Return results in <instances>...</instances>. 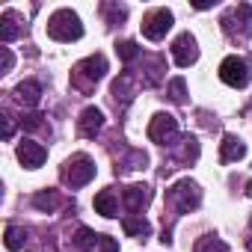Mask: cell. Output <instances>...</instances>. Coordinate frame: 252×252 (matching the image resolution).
<instances>
[{
	"label": "cell",
	"mask_w": 252,
	"mask_h": 252,
	"mask_svg": "<svg viewBox=\"0 0 252 252\" xmlns=\"http://www.w3.org/2000/svg\"><path fill=\"white\" fill-rule=\"evenodd\" d=\"M104 74H107V60H104L101 54H95V57H86L83 63L74 65V71H71V83H74L80 92H92L95 83H98Z\"/></svg>",
	"instance_id": "obj_2"
},
{
	"label": "cell",
	"mask_w": 252,
	"mask_h": 252,
	"mask_svg": "<svg viewBox=\"0 0 252 252\" xmlns=\"http://www.w3.org/2000/svg\"><path fill=\"white\" fill-rule=\"evenodd\" d=\"M45 158H48V152L39 143H33V140H21L18 143V160L24 163V169H39L45 163Z\"/></svg>",
	"instance_id": "obj_10"
},
{
	"label": "cell",
	"mask_w": 252,
	"mask_h": 252,
	"mask_svg": "<svg viewBox=\"0 0 252 252\" xmlns=\"http://www.w3.org/2000/svg\"><path fill=\"white\" fill-rule=\"evenodd\" d=\"M220 77H222V83H228L234 89H243L249 83V65L240 57H225L222 65H220Z\"/></svg>",
	"instance_id": "obj_8"
},
{
	"label": "cell",
	"mask_w": 252,
	"mask_h": 252,
	"mask_svg": "<svg viewBox=\"0 0 252 252\" xmlns=\"http://www.w3.org/2000/svg\"><path fill=\"white\" fill-rule=\"evenodd\" d=\"M33 205L39 208V211H57L60 208V193L57 190H39L36 196H33Z\"/></svg>",
	"instance_id": "obj_19"
},
{
	"label": "cell",
	"mask_w": 252,
	"mask_h": 252,
	"mask_svg": "<svg viewBox=\"0 0 252 252\" xmlns=\"http://www.w3.org/2000/svg\"><path fill=\"white\" fill-rule=\"evenodd\" d=\"M39 98H42V86H39L36 80H24V83L15 86V101H18V104H24V107H36Z\"/></svg>",
	"instance_id": "obj_15"
},
{
	"label": "cell",
	"mask_w": 252,
	"mask_h": 252,
	"mask_svg": "<svg viewBox=\"0 0 252 252\" xmlns=\"http://www.w3.org/2000/svg\"><path fill=\"white\" fill-rule=\"evenodd\" d=\"M95 178V160L89 155H74L68 163H65V181L71 187H83Z\"/></svg>",
	"instance_id": "obj_6"
},
{
	"label": "cell",
	"mask_w": 252,
	"mask_h": 252,
	"mask_svg": "<svg viewBox=\"0 0 252 252\" xmlns=\"http://www.w3.org/2000/svg\"><path fill=\"white\" fill-rule=\"evenodd\" d=\"M199 252H228L225 249V243L220 240V237H214V234H208L202 243H199Z\"/></svg>",
	"instance_id": "obj_26"
},
{
	"label": "cell",
	"mask_w": 252,
	"mask_h": 252,
	"mask_svg": "<svg viewBox=\"0 0 252 252\" xmlns=\"http://www.w3.org/2000/svg\"><path fill=\"white\" fill-rule=\"evenodd\" d=\"M220 158H222V163L243 160V158H246V146H243V140L234 137V134H225V137H222V146H220Z\"/></svg>",
	"instance_id": "obj_12"
},
{
	"label": "cell",
	"mask_w": 252,
	"mask_h": 252,
	"mask_svg": "<svg viewBox=\"0 0 252 252\" xmlns=\"http://www.w3.org/2000/svg\"><path fill=\"white\" fill-rule=\"evenodd\" d=\"M95 211L101 214V217H116L119 214V202H116V193L113 190H101L98 196H95Z\"/></svg>",
	"instance_id": "obj_16"
},
{
	"label": "cell",
	"mask_w": 252,
	"mask_h": 252,
	"mask_svg": "<svg viewBox=\"0 0 252 252\" xmlns=\"http://www.w3.org/2000/svg\"><path fill=\"white\" fill-rule=\"evenodd\" d=\"M0 51H3V65H0V71H12V63H15V57H12V51L9 48H0Z\"/></svg>",
	"instance_id": "obj_30"
},
{
	"label": "cell",
	"mask_w": 252,
	"mask_h": 252,
	"mask_svg": "<svg viewBox=\"0 0 252 252\" xmlns=\"http://www.w3.org/2000/svg\"><path fill=\"white\" fill-rule=\"evenodd\" d=\"M222 30L234 39H246L249 33H252V6L249 3H240V6H234L231 12H225L222 15Z\"/></svg>",
	"instance_id": "obj_4"
},
{
	"label": "cell",
	"mask_w": 252,
	"mask_h": 252,
	"mask_svg": "<svg viewBox=\"0 0 252 252\" xmlns=\"http://www.w3.org/2000/svg\"><path fill=\"white\" fill-rule=\"evenodd\" d=\"M184 95H187V83H184V77L169 80V98H172L175 104H181V101H184Z\"/></svg>",
	"instance_id": "obj_25"
},
{
	"label": "cell",
	"mask_w": 252,
	"mask_h": 252,
	"mask_svg": "<svg viewBox=\"0 0 252 252\" xmlns=\"http://www.w3.org/2000/svg\"><path fill=\"white\" fill-rule=\"evenodd\" d=\"M175 137H178V122H175V116L155 113L152 122H149V140L158 143V146H169Z\"/></svg>",
	"instance_id": "obj_5"
},
{
	"label": "cell",
	"mask_w": 252,
	"mask_h": 252,
	"mask_svg": "<svg viewBox=\"0 0 252 252\" xmlns=\"http://www.w3.org/2000/svg\"><path fill=\"white\" fill-rule=\"evenodd\" d=\"M98 249H101V252H119V243H116L113 237L101 234V240H98Z\"/></svg>",
	"instance_id": "obj_29"
},
{
	"label": "cell",
	"mask_w": 252,
	"mask_h": 252,
	"mask_svg": "<svg viewBox=\"0 0 252 252\" xmlns=\"http://www.w3.org/2000/svg\"><path fill=\"white\" fill-rule=\"evenodd\" d=\"M21 128H27V131H39V128H42V116H39V113H27V116H21Z\"/></svg>",
	"instance_id": "obj_28"
},
{
	"label": "cell",
	"mask_w": 252,
	"mask_h": 252,
	"mask_svg": "<svg viewBox=\"0 0 252 252\" xmlns=\"http://www.w3.org/2000/svg\"><path fill=\"white\" fill-rule=\"evenodd\" d=\"M169 202L175 205V211L178 214H190V211H196L199 208V202H202V190H199V184L196 181H190V178H181V181H175L172 187H169Z\"/></svg>",
	"instance_id": "obj_3"
},
{
	"label": "cell",
	"mask_w": 252,
	"mask_h": 252,
	"mask_svg": "<svg viewBox=\"0 0 252 252\" xmlns=\"http://www.w3.org/2000/svg\"><path fill=\"white\" fill-rule=\"evenodd\" d=\"M181 143H184V146H181L178 158H181L184 163H193V160H199V140H196V137H184Z\"/></svg>",
	"instance_id": "obj_22"
},
{
	"label": "cell",
	"mask_w": 252,
	"mask_h": 252,
	"mask_svg": "<svg viewBox=\"0 0 252 252\" xmlns=\"http://www.w3.org/2000/svg\"><path fill=\"white\" fill-rule=\"evenodd\" d=\"M122 199H125V208H128L131 214H140V211L149 205V199H152V190H149L146 184H131L128 190L122 193Z\"/></svg>",
	"instance_id": "obj_11"
},
{
	"label": "cell",
	"mask_w": 252,
	"mask_h": 252,
	"mask_svg": "<svg viewBox=\"0 0 252 252\" xmlns=\"http://www.w3.org/2000/svg\"><path fill=\"white\" fill-rule=\"evenodd\" d=\"M101 128H104V113L98 107H86L80 113V134L83 137H95Z\"/></svg>",
	"instance_id": "obj_13"
},
{
	"label": "cell",
	"mask_w": 252,
	"mask_h": 252,
	"mask_svg": "<svg viewBox=\"0 0 252 252\" xmlns=\"http://www.w3.org/2000/svg\"><path fill=\"white\" fill-rule=\"evenodd\" d=\"M172 57H175V63H178L181 68L193 65V63L199 60V45H196V39H193L190 33H181V36L172 42Z\"/></svg>",
	"instance_id": "obj_9"
},
{
	"label": "cell",
	"mask_w": 252,
	"mask_h": 252,
	"mask_svg": "<svg viewBox=\"0 0 252 252\" xmlns=\"http://www.w3.org/2000/svg\"><path fill=\"white\" fill-rule=\"evenodd\" d=\"M27 246V231L21 225H9L6 228V249L9 252H21Z\"/></svg>",
	"instance_id": "obj_21"
},
{
	"label": "cell",
	"mask_w": 252,
	"mask_h": 252,
	"mask_svg": "<svg viewBox=\"0 0 252 252\" xmlns=\"http://www.w3.org/2000/svg\"><path fill=\"white\" fill-rule=\"evenodd\" d=\"M125 231H128L131 237H146L149 231H152V225L146 222V217L143 214H131V217H125Z\"/></svg>",
	"instance_id": "obj_18"
},
{
	"label": "cell",
	"mask_w": 252,
	"mask_h": 252,
	"mask_svg": "<svg viewBox=\"0 0 252 252\" xmlns=\"http://www.w3.org/2000/svg\"><path fill=\"white\" fill-rule=\"evenodd\" d=\"M0 122H3V140H9L12 137V119L3 113V116H0Z\"/></svg>",
	"instance_id": "obj_31"
},
{
	"label": "cell",
	"mask_w": 252,
	"mask_h": 252,
	"mask_svg": "<svg viewBox=\"0 0 252 252\" xmlns=\"http://www.w3.org/2000/svg\"><path fill=\"white\" fill-rule=\"evenodd\" d=\"M169 27H172V12H169V9H152V12L143 18V36L152 39V42L163 39V36L169 33Z\"/></svg>",
	"instance_id": "obj_7"
},
{
	"label": "cell",
	"mask_w": 252,
	"mask_h": 252,
	"mask_svg": "<svg viewBox=\"0 0 252 252\" xmlns=\"http://www.w3.org/2000/svg\"><path fill=\"white\" fill-rule=\"evenodd\" d=\"M116 54L122 57V63L131 65V63L140 57V45H137V42H119V45H116Z\"/></svg>",
	"instance_id": "obj_24"
},
{
	"label": "cell",
	"mask_w": 252,
	"mask_h": 252,
	"mask_svg": "<svg viewBox=\"0 0 252 252\" xmlns=\"http://www.w3.org/2000/svg\"><path fill=\"white\" fill-rule=\"evenodd\" d=\"M48 36L57 39V42H74L83 36V24L77 18V12L71 9H57L51 18H48Z\"/></svg>",
	"instance_id": "obj_1"
},
{
	"label": "cell",
	"mask_w": 252,
	"mask_h": 252,
	"mask_svg": "<svg viewBox=\"0 0 252 252\" xmlns=\"http://www.w3.org/2000/svg\"><path fill=\"white\" fill-rule=\"evenodd\" d=\"M98 240H101V234H95V231H92V228H86V225H80V228H77V234H74V246H77L80 252L95 249V246H98Z\"/></svg>",
	"instance_id": "obj_20"
},
{
	"label": "cell",
	"mask_w": 252,
	"mask_h": 252,
	"mask_svg": "<svg viewBox=\"0 0 252 252\" xmlns=\"http://www.w3.org/2000/svg\"><path fill=\"white\" fill-rule=\"evenodd\" d=\"M163 68H166L163 57H155V60L149 63V68H146V86H155V83L163 77Z\"/></svg>",
	"instance_id": "obj_23"
},
{
	"label": "cell",
	"mask_w": 252,
	"mask_h": 252,
	"mask_svg": "<svg viewBox=\"0 0 252 252\" xmlns=\"http://www.w3.org/2000/svg\"><path fill=\"white\" fill-rule=\"evenodd\" d=\"M110 95H113V101H116V107L119 110H125L131 104V98H134V89H131V74L125 71L116 83H113V89H110Z\"/></svg>",
	"instance_id": "obj_14"
},
{
	"label": "cell",
	"mask_w": 252,
	"mask_h": 252,
	"mask_svg": "<svg viewBox=\"0 0 252 252\" xmlns=\"http://www.w3.org/2000/svg\"><path fill=\"white\" fill-rule=\"evenodd\" d=\"M104 12L110 15V24H119V21H125V15H128V9H125V6H116V3H107Z\"/></svg>",
	"instance_id": "obj_27"
},
{
	"label": "cell",
	"mask_w": 252,
	"mask_h": 252,
	"mask_svg": "<svg viewBox=\"0 0 252 252\" xmlns=\"http://www.w3.org/2000/svg\"><path fill=\"white\" fill-rule=\"evenodd\" d=\"M18 33H21V27H18V15L15 12H3V15H0V42L9 45Z\"/></svg>",
	"instance_id": "obj_17"
}]
</instances>
